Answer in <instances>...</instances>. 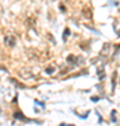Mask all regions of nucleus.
I'll list each match as a JSON object with an SVG mask.
<instances>
[{"instance_id":"2","label":"nucleus","mask_w":120,"mask_h":126,"mask_svg":"<svg viewBox=\"0 0 120 126\" xmlns=\"http://www.w3.org/2000/svg\"><path fill=\"white\" fill-rule=\"evenodd\" d=\"M14 116L17 118V119H23V120H24L25 118L23 116V115H21V114H20V112H16V115H14Z\"/></svg>"},{"instance_id":"4","label":"nucleus","mask_w":120,"mask_h":126,"mask_svg":"<svg viewBox=\"0 0 120 126\" xmlns=\"http://www.w3.org/2000/svg\"><path fill=\"white\" fill-rule=\"evenodd\" d=\"M46 72H48V73H53V69H52V67H49V69L46 70Z\"/></svg>"},{"instance_id":"1","label":"nucleus","mask_w":120,"mask_h":126,"mask_svg":"<svg viewBox=\"0 0 120 126\" xmlns=\"http://www.w3.org/2000/svg\"><path fill=\"white\" fill-rule=\"evenodd\" d=\"M4 42H6L7 46H14V45H16V38L11 36V35H7V36L4 38Z\"/></svg>"},{"instance_id":"3","label":"nucleus","mask_w":120,"mask_h":126,"mask_svg":"<svg viewBox=\"0 0 120 126\" xmlns=\"http://www.w3.org/2000/svg\"><path fill=\"white\" fill-rule=\"evenodd\" d=\"M67 35H70V31H69V30L66 28V30H64V35H63V39H64V41H66V38H67Z\"/></svg>"}]
</instances>
